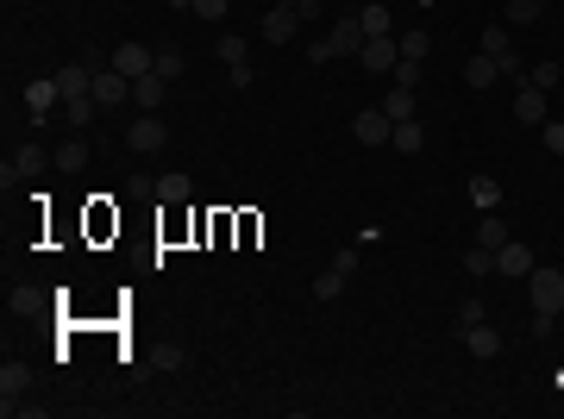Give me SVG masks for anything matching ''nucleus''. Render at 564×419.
<instances>
[{"label": "nucleus", "mask_w": 564, "mask_h": 419, "mask_svg": "<svg viewBox=\"0 0 564 419\" xmlns=\"http://www.w3.org/2000/svg\"><path fill=\"white\" fill-rule=\"evenodd\" d=\"M527 300H533V313H564V270L533 263V276H527Z\"/></svg>", "instance_id": "nucleus-1"}, {"label": "nucleus", "mask_w": 564, "mask_h": 419, "mask_svg": "<svg viewBox=\"0 0 564 419\" xmlns=\"http://www.w3.org/2000/svg\"><path fill=\"white\" fill-rule=\"evenodd\" d=\"M358 63H364L370 76H389V69L402 63V38H396V31H383V38H364V50H358Z\"/></svg>", "instance_id": "nucleus-2"}, {"label": "nucleus", "mask_w": 564, "mask_h": 419, "mask_svg": "<svg viewBox=\"0 0 564 419\" xmlns=\"http://www.w3.org/2000/svg\"><path fill=\"white\" fill-rule=\"evenodd\" d=\"M351 138H358V144H377V150H389V138H396V120H389L383 107H364V113L351 120Z\"/></svg>", "instance_id": "nucleus-3"}, {"label": "nucleus", "mask_w": 564, "mask_h": 419, "mask_svg": "<svg viewBox=\"0 0 564 419\" xmlns=\"http://www.w3.org/2000/svg\"><path fill=\"white\" fill-rule=\"evenodd\" d=\"M533 263H540V257H533L521 238H508V245L496 251V276H508V281H527V276H533Z\"/></svg>", "instance_id": "nucleus-4"}, {"label": "nucleus", "mask_w": 564, "mask_h": 419, "mask_svg": "<svg viewBox=\"0 0 564 419\" xmlns=\"http://www.w3.org/2000/svg\"><path fill=\"white\" fill-rule=\"evenodd\" d=\"M458 338H464V351H470V357H483V363H489V357H502V332H496L489 319H477V325H458Z\"/></svg>", "instance_id": "nucleus-5"}, {"label": "nucleus", "mask_w": 564, "mask_h": 419, "mask_svg": "<svg viewBox=\"0 0 564 419\" xmlns=\"http://www.w3.org/2000/svg\"><path fill=\"white\" fill-rule=\"evenodd\" d=\"M126 144H132V150H163V144H169V126H163L157 113H139L132 132H126Z\"/></svg>", "instance_id": "nucleus-6"}, {"label": "nucleus", "mask_w": 564, "mask_h": 419, "mask_svg": "<svg viewBox=\"0 0 564 419\" xmlns=\"http://www.w3.org/2000/svg\"><path fill=\"white\" fill-rule=\"evenodd\" d=\"M57 88H63V101L95 94V63H63V69H57Z\"/></svg>", "instance_id": "nucleus-7"}, {"label": "nucleus", "mask_w": 564, "mask_h": 419, "mask_svg": "<svg viewBox=\"0 0 564 419\" xmlns=\"http://www.w3.org/2000/svg\"><path fill=\"white\" fill-rule=\"evenodd\" d=\"M95 101H101V107L132 101V76H120V69H95Z\"/></svg>", "instance_id": "nucleus-8"}, {"label": "nucleus", "mask_w": 564, "mask_h": 419, "mask_svg": "<svg viewBox=\"0 0 564 419\" xmlns=\"http://www.w3.org/2000/svg\"><path fill=\"white\" fill-rule=\"evenodd\" d=\"M114 69L139 82V76H150V69H157V50H144V44H120V50H114Z\"/></svg>", "instance_id": "nucleus-9"}, {"label": "nucleus", "mask_w": 564, "mask_h": 419, "mask_svg": "<svg viewBox=\"0 0 564 419\" xmlns=\"http://www.w3.org/2000/svg\"><path fill=\"white\" fill-rule=\"evenodd\" d=\"M514 120H527V126H546V88L521 82V88H514Z\"/></svg>", "instance_id": "nucleus-10"}, {"label": "nucleus", "mask_w": 564, "mask_h": 419, "mask_svg": "<svg viewBox=\"0 0 564 419\" xmlns=\"http://www.w3.org/2000/svg\"><path fill=\"white\" fill-rule=\"evenodd\" d=\"M464 201H470L477 213H496V207H502V182H496V175H470V182H464Z\"/></svg>", "instance_id": "nucleus-11"}, {"label": "nucleus", "mask_w": 564, "mask_h": 419, "mask_svg": "<svg viewBox=\"0 0 564 419\" xmlns=\"http://www.w3.org/2000/svg\"><path fill=\"white\" fill-rule=\"evenodd\" d=\"M25 382H32V370H25V363H6V370H0V414H19Z\"/></svg>", "instance_id": "nucleus-12"}, {"label": "nucleus", "mask_w": 564, "mask_h": 419, "mask_svg": "<svg viewBox=\"0 0 564 419\" xmlns=\"http://www.w3.org/2000/svg\"><path fill=\"white\" fill-rule=\"evenodd\" d=\"M295 31H301V19H295V6H270V13H264V38H270V44H288Z\"/></svg>", "instance_id": "nucleus-13"}, {"label": "nucleus", "mask_w": 564, "mask_h": 419, "mask_svg": "<svg viewBox=\"0 0 564 419\" xmlns=\"http://www.w3.org/2000/svg\"><path fill=\"white\" fill-rule=\"evenodd\" d=\"M364 38H370V31H364V25H358V13H351V19H339V25H332V50H339V57H358V50H364Z\"/></svg>", "instance_id": "nucleus-14"}, {"label": "nucleus", "mask_w": 564, "mask_h": 419, "mask_svg": "<svg viewBox=\"0 0 564 419\" xmlns=\"http://www.w3.org/2000/svg\"><path fill=\"white\" fill-rule=\"evenodd\" d=\"M57 101H63L57 76H50V82H32V88H25V107H32V120H50V107H57Z\"/></svg>", "instance_id": "nucleus-15"}, {"label": "nucleus", "mask_w": 564, "mask_h": 419, "mask_svg": "<svg viewBox=\"0 0 564 419\" xmlns=\"http://www.w3.org/2000/svg\"><path fill=\"white\" fill-rule=\"evenodd\" d=\"M132 107H144V113H157V107H163V76H157V69L132 82Z\"/></svg>", "instance_id": "nucleus-16"}, {"label": "nucleus", "mask_w": 564, "mask_h": 419, "mask_svg": "<svg viewBox=\"0 0 564 419\" xmlns=\"http://www.w3.org/2000/svg\"><path fill=\"white\" fill-rule=\"evenodd\" d=\"M214 57H220V63H226V69H239V63H251V44H245V38H239V31H226V38H220V44H214Z\"/></svg>", "instance_id": "nucleus-17"}, {"label": "nucleus", "mask_w": 564, "mask_h": 419, "mask_svg": "<svg viewBox=\"0 0 564 419\" xmlns=\"http://www.w3.org/2000/svg\"><path fill=\"white\" fill-rule=\"evenodd\" d=\"M496 76H502V69H496V57H483V50H477V57L464 63V88H489Z\"/></svg>", "instance_id": "nucleus-18"}, {"label": "nucleus", "mask_w": 564, "mask_h": 419, "mask_svg": "<svg viewBox=\"0 0 564 419\" xmlns=\"http://www.w3.org/2000/svg\"><path fill=\"white\" fill-rule=\"evenodd\" d=\"M508 238H514V232H508V226H502L496 213H483V219H477V245H483V251H502Z\"/></svg>", "instance_id": "nucleus-19"}, {"label": "nucleus", "mask_w": 564, "mask_h": 419, "mask_svg": "<svg viewBox=\"0 0 564 419\" xmlns=\"http://www.w3.org/2000/svg\"><path fill=\"white\" fill-rule=\"evenodd\" d=\"M477 50H483V57H514V38H508V25H489V31L477 38Z\"/></svg>", "instance_id": "nucleus-20"}, {"label": "nucleus", "mask_w": 564, "mask_h": 419, "mask_svg": "<svg viewBox=\"0 0 564 419\" xmlns=\"http://www.w3.org/2000/svg\"><path fill=\"white\" fill-rule=\"evenodd\" d=\"M383 113H389L396 126H402V120H414V88H389V94H383Z\"/></svg>", "instance_id": "nucleus-21"}, {"label": "nucleus", "mask_w": 564, "mask_h": 419, "mask_svg": "<svg viewBox=\"0 0 564 419\" xmlns=\"http://www.w3.org/2000/svg\"><path fill=\"white\" fill-rule=\"evenodd\" d=\"M421 144H426L421 120H402V126H396V138H389V150H402V156H414V150H421Z\"/></svg>", "instance_id": "nucleus-22"}, {"label": "nucleus", "mask_w": 564, "mask_h": 419, "mask_svg": "<svg viewBox=\"0 0 564 419\" xmlns=\"http://www.w3.org/2000/svg\"><path fill=\"white\" fill-rule=\"evenodd\" d=\"M345 294V270H320L314 276V300H339Z\"/></svg>", "instance_id": "nucleus-23"}, {"label": "nucleus", "mask_w": 564, "mask_h": 419, "mask_svg": "<svg viewBox=\"0 0 564 419\" xmlns=\"http://www.w3.org/2000/svg\"><path fill=\"white\" fill-rule=\"evenodd\" d=\"M358 25H364L370 38H383V31H389V6H383V0H370V6L358 13Z\"/></svg>", "instance_id": "nucleus-24"}, {"label": "nucleus", "mask_w": 564, "mask_h": 419, "mask_svg": "<svg viewBox=\"0 0 564 419\" xmlns=\"http://www.w3.org/2000/svg\"><path fill=\"white\" fill-rule=\"evenodd\" d=\"M182 69H188V57H182L176 44H163V50H157V76H163V82H176Z\"/></svg>", "instance_id": "nucleus-25"}, {"label": "nucleus", "mask_w": 564, "mask_h": 419, "mask_svg": "<svg viewBox=\"0 0 564 419\" xmlns=\"http://www.w3.org/2000/svg\"><path fill=\"white\" fill-rule=\"evenodd\" d=\"M157 201H169V207H188V175H163V182H157Z\"/></svg>", "instance_id": "nucleus-26"}, {"label": "nucleus", "mask_w": 564, "mask_h": 419, "mask_svg": "<svg viewBox=\"0 0 564 419\" xmlns=\"http://www.w3.org/2000/svg\"><path fill=\"white\" fill-rule=\"evenodd\" d=\"M63 113H69V126H88V120L101 113V101H95V94H82V101H63Z\"/></svg>", "instance_id": "nucleus-27"}, {"label": "nucleus", "mask_w": 564, "mask_h": 419, "mask_svg": "<svg viewBox=\"0 0 564 419\" xmlns=\"http://www.w3.org/2000/svg\"><path fill=\"white\" fill-rule=\"evenodd\" d=\"M489 270H496V251L470 245V251H464V276H489Z\"/></svg>", "instance_id": "nucleus-28"}, {"label": "nucleus", "mask_w": 564, "mask_h": 419, "mask_svg": "<svg viewBox=\"0 0 564 419\" xmlns=\"http://www.w3.org/2000/svg\"><path fill=\"white\" fill-rule=\"evenodd\" d=\"M389 76H396V88H421V57H402Z\"/></svg>", "instance_id": "nucleus-29"}, {"label": "nucleus", "mask_w": 564, "mask_h": 419, "mask_svg": "<svg viewBox=\"0 0 564 419\" xmlns=\"http://www.w3.org/2000/svg\"><path fill=\"white\" fill-rule=\"evenodd\" d=\"M546 0H508V25H533Z\"/></svg>", "instance_id": "nucleus-30"}, {"label": "nucleus", "mask_w": 564, "mask_h": 419, "mask_svg": "<svg viewBox=\"0 0 564 419\" xmlns=\"http://www.w3.org/2000/svg\"><path fill=\"white\" fill-rule=\"evenodd\" d=\"M559 63H540V69H527V82H533V88H546V94H552V88H559Z\"/></svg>", "instance_id": "nucleus-31"}, {"label": "nucleus", "mask_w": 564, "mask_h": 419, "mask_svg": "<svg viewBox=\"0 0 564 419\" xmlns=\"http://www.w3.org/2000/svg\"><path fill=\"white\" fill-rule=\"evenodd\" d=\"M540 138H546V150H552V156H564V120H546V126H540Z\"/></svg>", "instance_id": "nucleus-32"}, {"label": "nucleus", "mask_w": 564, "mask_h": 419, "mask_svg": "<svg viewBox=\"0 0 564 419\" xmlns=\"http://www.w3.org/2000/svg\"><path fill=\"white\" fill-rule=\"evenodd\" d=\"M426 50H432L426 31H408V38H402V57H421V63H426Z\"/></svg>", "instance_id": "nucleus-33"}, {"label": "nucleus", "mask_w": 564, "mask_h": 419, "mask_svg": "<svg viewBox=\"0 0 564 419\" xmlns=\"http://www.w3.org/2000/svg\"><path fill=\"white\" fill-rule=\"evenodd\" d=\"M552 325H559V313H533V325H527V332L546 344V338H552Z\"/></svg>", "instance_id": "nucleus-34"}, {"label": "nucleus", "mask_w": 564, "mask_h": 419, "mask_svg": "<svg viewBox=\"0 0 564 419\" xmlns=\"http://www.w3.org/2000/svg\"><path fill=\"white\" fill-rule=\"evenodd\" d=\"M226 6H232V0H195V13H201L207 25H214V19H226Z\"/></svg>", "instance_id": "nucleus-35"}, {"label": "nucleus", "mask_w": 564, "mask_h": 419, "mask_svg": "<svg viewBox=\"0 0 564 419\" xmlns=\"http://www.w3.org/2000/svg\"><path fill=\"white\" fill-rule=\"evenodd\" d=\"M307 57H314V63H332L339 50H332V38H314V44H307Z\"/></svg>", "instance_id": "nucleus-36"}, {"label": "nucleus", "mask_w": 564, "mask_h": 419, "mask_svg": "<svg viewBox=\"0 0 564 419\" xmlns=\"http://www.w3.org/2000/svg\"><path fill=\"white\" fill-rule=\"evenodd\" d=\"M126 194H132V201H144V194H157V182H150V175H132V182H126Z\"/></svg>", "instance_id": "nucleus-37"}, {"label": "nucleus", "mask_w": 564, "mask_h": 419, "mask_svg": "<svg viewBox=\"0 0 564 419\" xmlns=\"http://www.w3.org/2000/svg\"><path fill=\"white\" fill-rule=\"evenodd\" d=\"M163 6H182V13H195V0H163Z\"/></svg>", "instance_id": "nucleus-38"}, {"label": "nucleus", "mask_w": 564, "mask_h": 419, "mask_svg": "<svg viewBox=\"0 0 564 419\" xmlns=\"http://www.w3.org/2000/svg\"><path fill=\"white\" fill-rule=\"evenodd\" d=\"M270 6H301V0H270Z\"/></svg>", "instance_id": "nucleus-39"}]
</instances>
